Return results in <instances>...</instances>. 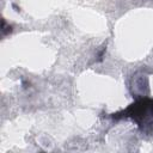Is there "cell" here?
<instances>
[{
	"label": "cell",
	"instance_id": "6da1fadb",
	"mask_svg": "<svg viewBox=\"0 0 153 153\" xmlns=\"http://www.w3.org/2000/svg\"><path fill=\"white\" fill-rule=\"evenodd\" d=\"M126 116L131 117L139 124H153V100L141 99L131 104L126 111Z\"/></svg>",
	"mask_w": 153,
	"mask_h": 153
}]
</instances>
